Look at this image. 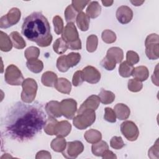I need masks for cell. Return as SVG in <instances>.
Listing matches in <instances>:
<instances>
[{
    "label": "cell",
    "instance_id": "cell-1",
    "mask_svg": "<svg viewBox=\"0 0 159 159\" xmlns=\"http://www.w3.org/2000/svg\"><path fill=\"white\" fill-rule=\"evenodd\" d=\"M46 115L37 104H16L5 119V132L12 139L23 142L34 138L44 127Z\"/></svg>",
    "mask_w": 159,
    "mask_h": 159
},
{
    "label": "cell",
    "instance_id": "cell-2",
    "mask_svg": "<svg viewBox=\"0 0 159 159\" xmlns=\"http://www.w3.org/2000/svg\"><path fill=\"white\" fill-rule=\"evenodd\" d=\"M21 31L29 40L35 42L40 47H48L52 43L49 22L40 12H33L24 19Z\"/></svg>",
    "mask_w": 159,
    "mask_h": 159
},
{
    "label": "cell",
    "instance_id": "cell-3",
    "mask_svg": "<svg viewBox=\"0 0 159 159\" xmlns=\"http://www.w3.org/2000/svg\"><path fill=\"white\" fill-rule=\"evenodd\" d=\"M95 120V111L86 109L73 118V124L76 128L83 130L91 125L94 122Z\"/></svg>",
    "mask_w": 159,
    "mask_h": 159
},
{
    "label": "cell",
    "instance_id": "cell-4",
    "mask_svg": "<svg viewBox=\"0 0 159 159\" xmlns=\"http://www.w3.org/2000/svg\"><path fill=\"white\" fill-rule=\"evenodd\" d=\"M22 91L21 93V99L25 103H31L35 98L37 91V82L32 78L24 80L22 84Z\"/></svg>",
    "mask_w": 159,
    "mask_h": 159
},
{
    "label": "cell",
    "instance_id": "cell-5",
    "mask_svg": "<svg viewBox=\"0 0 159 159\" xmlns=\"http://www.w3.org/2000/svg\"><path fill=\"white\" fill-rule=\"evenodd\" d=\"M145 53L150 60H157L159 57V37L157 34L148 35L145 41Z\"/></svg>",
    "mask_w": 159,
    "mask_h": 159
},
{
    "label": "cell",
    "instance_id": "cell-6",
    "mask_svg": "<svg viewBox=\"0 0 159 159\" xmlns=\"http://www.w3.org/2000/svg\"><path fill=\"white\" fill-rule=\"evenodd\" d=\"M4 79L7 84L13 86L20 85L24 81L21 71L14 65H10L6 68Z\"/></svg>",
    "mask_w": 159,
    "mask_h": 159
},
{
    "label": "cell",
    "instance_id": "cell-7",
    "mask_svg": "<svg viewBox=\"0 0 159 159\" xmlns=\"http://www.w3.org/2000/svg\"><path fill=\"white\" fill-rule=\"evenodd\" d=\"M21 16L20 11L16 7L12 8L7 14L2 16L0 19V27L6 29L16 24Z\"/></svg>",
    "mask_w": 159,
    "mask_h": 159
},
{
    "label": "cell",
    "instance_id": "cell-8",
    "mask_svg": "<svg viewBox=\"0 0 159 159\" xmlns=\"http://www.w3.org/2000/svg\"><path fill=\"white\" fill-rule=\"evenodd\" d=\"M120 131L122 135L129 141H135L139 135V130L136 124L132 121L127 120L120 125Z\"/></svg>",
    "mask_w": 159,
    "mask_h": 159
},
{
    "label": "cell",
    "instance_id": "cell-9",
    "mask_svg": "<svg viewBox=\"0 0 159 159\" xmlns=\"http://www.w3.org/2000/svg\"><path fill=\"white\" fill-rule=\"evenodd\" d=\"M84 145L78 140L66 143L65 149L62 152L63 156L66 158H75L83 152Z\"/></svg>",
    "mask_w": 159,
    "mask_h": 159
},
{
    "label": "cell",
    "instance_id": "cell-10",
    "mask_svg": "<svg viewBox=\"0 0 159 159\" xmlns=\"http://www.w3.org/2000/svg\"><path fill=\"white\" fill-rule=\"evenodd\" d=\"M61 114L68 119H72L77 110V102L73 99H63L60 102Z\"/></svg>",
    "mask_w": 159,
    "mask_h": 159
},
{
    "label": "cell",
    "instance_id": "cell-11",
    "mask_svg": "<svg viewBox=\"0 0 159 159\" xmlns=\"http://www.w3.org/2000/svg\"><path fill=\"white\" fill-rule=\"evenodd\" d=\"M66 43L70 44L75 42L80 39L79 34L73 22L68 23L61 33V37Z\"/></svg>",
    "mask_w": 159,
    "mask_h": 159
},
{
    "label": "cell",
    "instance_id": "cell-12",
    "mask_svg": "<svg viewBox=\"0 0 159 159\" xmlns=\"http://www.w3.org/2000/svg\"><path fill=\"white\" fill-rule=\"evenodd\" d=\"M84 81L90 84H96L101 79V73L94 67L87 66L82 70Z\"/></svg>",
    "mask_w": 159,
    "mask_h": 159
},
{
    "label": "cell",
    "instance_id": "cell-13",
    "mask_svg": "<svg viewBox=\"0 0 159 159\" xmlns=\"http://www.w3.org/2000/svg\"><path fill=\"white\" fill-rule=\"evenodd\" d=\"M116 17L120 24H126L131 21L133 17V12L129 7L121 6L117 9Z\"/></svg>",
    "mask_w": 159,
    "mask_h": 159
},
{
    "label": "cell",
    "instance_id": "cell-14",
    "mask_svg": "<svg viewBox=\"0 0 159 159\" xmlns=\"http://www.w3.org/2000/svg\"><path fill=\"white\" fill-rule=\"evenodd\" d=\"M100 104V100L98 96L93 94L88 97L85 101L83 102V104L80 107L79 109L77 111V114H80L83 111L86 109H91V110H96L99 107Z\"/></svg>",
    "mask_w": 159,
    "mask_h": 159
},
{
    "label": "cell",
    "instance_id": "cell-15",
    "mask_svg": "<svg viewBox=\"0 0 159 159\" xmlns=\"http://www.w3.org/2000/svg\"><path fill=\"white\" fill-rule=\"evenodd\" d=\"M45 111L48 116L53 118H58L61 116L60 110V102L57 101H51L47 103Z\"/></svg>",
    "mask_w": 159,
    "mask_h": 159
},
{
    "label": "cell",
    "instance_id": "cell-16",
    "mask_svg": "<svg viewBox=\"0 0 159 159\" xmlns=\"http://www.w3.org/2000/svg\"><path fill=\"white\" fill-rule=\"evenodd\" d=\"M71 130V125L67 120L58 122L55 129L54 135L60 137H66Z\"/></svg>",
    "mask_w": 159,
    "mask_h": 159
},
{
    "label": "cell",
    "instance_id": "cell-17",
    "mask_svg": "<svg viewBox=\"0 0 159 159\" xmlns=\"http://www.w3.org/2000/svg\"><path fill=\"white\" fill-rule=\"evenodd\" d=\"M116 117L119 120L127 119L130 116V111L129 107L122 103L117 104L114 108Z\"/></svg>",
    "mask_w": 159,
    "mask_h": 159
},
{
    "label": "cell",
    "instance_id": "cell-18",
    "mask_svg": "<svg viewBox=\"0 0 159 159\" xmlns=\"http://www.w3.org/2000/svg\"><path fill=\"white\" fill-rule=\"evenodd\" d=\"M54 87L60 93L67 94H70L71 89V83L67 79L64 78H60L58 79Z\"/></svg>",
    "mask_w": 159,
    "mask_h": 159
},
{
    "label": "cell",
    "instance_id": "cell-19",
    "mask_svg": "<svg viewBox=\"0 0 159 159\" xmlns=\"http://www.w3.org/2000/svg\"><path fill=\"white\" fill-rule=\"evenodd\" d=\"M132 76L140 81H143L147 80L149 76L148 68L145 66H139L134 68L132 73Z\"/></svg>",
    "mask_w": 159,
    "mask_h": 159
},
{
    "label": "cell",
    "instance_id": "cell-20",
    "mask_svg": "<svg viewBox=\"0 0 159 159\" xmlns=\"http://www.w3.org/2000/svg\"><path fill=\"white\" fill-rule=\"evenodd\" d=\"M76 24L81 31H87L89 29L90 19L89 17L83 12H79L77 15Z\"/></svg>",
    "mask_w": 159,
    "mask_h": 159
},
{
    "label": "cell",
    "instance_id": "cell-21",
    "mask_svg": "<svg viewBox=\"0 0 159 159\" xmlns=\"http://www.w3.org/2000/svg\"><path fill=\"white\" fill-rule=\"evenodd\" d=\"M58 80L57 75L52 71L45 72L41 78V81L44 86L48 87H53Z\"/></svg>",
    "mask_w": 159,
    "mask_h": 159
},
{
    "label": "cell",
    "instance_id": "cell-22",
    "mask_svg": "<svg viewBox=\"0 0 159 159\" xmlns=\"http://www.w3.org/2000/svg\"><path fill=\"white\" fill-rule=\"evenodd\" d=\"M108 149V144L105 141L101 140L97 143H93L91 147L92 153L97 157H102L104 153Z\"/></svg>",
    "mask_w": 159,
    "mask_h": 159
},
{
    "label": "cell",
    "instance_id": "cell-23",
    "mask_svg": "<svg viewBox=\"0 0 159 159\" xmlns=\"http://www.w3.org/2000/svg\"><path fill=\"white\" fill-rule=\"evenodd\" d=\"M86 15L92 19L98 17L101 11V7L98 1H91L86 9Z\"/></svg>",
    "mask_w": 159,
    "mask_h": 159
},
{
    "label": "cell",
    "instance_id": "cell-24",
    "mask_svg": "<svg viewBox=\"0 0 159 159\" xmlns=\"http://www.w3.org/2000/svg\"><path fill=\"white\" fill-rule=\"evenodd\" d=\"M84 137L88 143H95L101 140L102 134L99 131L92 129L87 130L84 133Z\"/></svg>",
    "mask_w": 159,
    "mask_h": 159
},
{
    "label": "cell",
    "instance_id": "cell-25",
    "mask_svg": "<svg viewBox=\"0 0 159 159\" xmlns=\"http://www.w3.org/2000/svg\"><path fill=\"white\" fill-rule=\"evenodd\" d=\"M10 39L12 45L17 49H22L26 46V43L18 32H12L11 33Z\"/></svg>",
    "mask_w": 159,
    "mask_h": 159
},
{
    "label": "cell",
    "instance_id": "cell-26",
    "mask_svg": "<svg viewBox=\"0 0 159 159\" xmlns=\"http://www.w3.org/2000/svg\"><path fill=\"white\" fill-rule=\"evenodd\" d=\"M12 43L10 39L6 33L1 31L0 35V49L2 52H9L12 49Z\"/></svg>",
    "mask_w": 159,
    "mask_h": 159
},
{
    "label": "cell",
    "instance_id": "cell-27",
    "mask_svg": "<svg viewBox=\"0 0 159 159\" xmlns=\"http://www.w3.org/2000/svg\"><path fill=\"white\" fill-rule=\"evenodd\" d=\"M26 65L28 69L34 73L41 72L43 68V62L37 58L28 60L26 62Z\"/></svg>",
    "mask_w": 159,
    "mask_h": 159
},
{
    "label": "cell",
    "instance_id": "cell-28",
    "mask_svg": "<svg viewBox=\"0 0 159 159\" xmlns=\"http://www.w3.org/2000/svg\"><path fill=\"white\" fill-rule=\"evenodd\" d=\"M106 55L109 56L113 60H114L116 62V63H120L124 57V54H123V51L121 48L119 47H111L108 49Z\"/></svg>",
    "mask_w": 159,
    "mask_h": 159
},
{
    "label": "cell",
    "instance_id": "cell-29",
    "mask_svg": "<svg viewBox=\"0 0 159 159\" xmlns=\"http://www.w3.org/2000/svg\"><path fill=\"white\" fill-rule=\"evenodd\" d=\"M81 55L78 53L71 52L65 55V60L66 65L68 68L75 66L80 61Z\"/></svg>",
    "mask_w": 159,
    "mask_h": 159
},
{
    "label": "cell",
    "instance_id": "cell-30",
    "mask_svg": "<svg viewBox=\"0 0 159 159\" xmlns=\"http://www.w3.org/2000/svg\"><path fill=\"white\" fill-rule=\"evenodd\" d=\"M66 142L63 137H57L54 139L50 144L52 149L57 152H62L66 148Z\"/></svg>",
    "mask_w": 159,
    "mask_h": 159
},
{
    "label": "cell",
    "instance_id": "cell-31",
    "mask_svg": "<svg viewBox=\"0 0 159 159\" xmlns=\"http://www.w3.org/2000/svg\"><path fill=\"white\" fill-rule=\"evenodd\" d=\"M100 102L104 104H109L112 103L115 99V94L110 91L102 89L99 94Z\"/></svg>",
    "mask_w": 159,
    "mask_h": 159
},
{
    "label": "cell",
    "instance_id": "cell-32",
    "mask_svg": "<svg viewBox=\"0 0 159 159\" xmlns=\"http://www.w3.org/2000/svg\"><path fill=\"white\" fill-rule=\"evenodd\" d=\"M132 65L128 63L127 61H124L120 63L119 68V75L124 78H128L132 75V73L134 70Z\"/></svg>",
    "mask_w": 159,
    "mask_h": 159
},
{
    "label": "cell",
    "instance_id": "cell-33",
    "mask_svg": "<svg viewBox=\"0 0 159 159\" xmlns=\"http://www.w3.org/2000/svg\"><path fill=\"white\" fill-rule=\"evenodd\" d=\"M57 123H58V120L55 118L49 117L47 119L43 127L45 132L47 135H53L55 132V129Z\"/></svg>",
    "mask_w": 159,
    "mask_h": 159
},
{
    "label": "cell",
    "instance_id": "cell-34",
    "mask_svg": "<svg viewBox=\"0 0 159 159\" xmlns=\"http://www.w3.org/2000/svg\"><path fill=\"white\" fill-rule=\"evenodd\" d=\"M53 48L55 52L58 54L61 55L64 53L68 48L67 43L61 38H58L54 42Z\"/></svg>",
    "mask_w": 159,
    "mask_h": 159
},
{
    "label": "cell",
    "instance_id": "cell-35",
    "mask_svg": "<svg viewBox=\"0 0 159 159\" xmlns=\"http://www.w3.org/2000/svg\"><path fill=\"white\" fill-rule=\"evenodd\" d=\"M98 39L96 35L92 34L88 37L86 40V50L88 52H94L98 47Z\"/></svg>",
    "mask_w": 159,
    "mask_h": 159
},
{
    "label": "cell",
    "instance_id": "cell-36",
    "mask_svg": "<svg viewBox=\"0 0 159 159\" xmlns=\"http://www.w3.org/2000/svg\"><path fill=\"white\" fill-rule=\"evenodd\" d=\"M78 12L73 8L72 5H69L67 6L65 11V20L68 23L74 22L76 19Z\"/></svg>",
    "mask_w": 159,
    "mask_h": 159
},
{
    "label": "cell",
    "instance_id": "cell-37",
    "mask_svg": "<svg viewBox=\"0 0 159 159\" xmlns=\"http://www.w3.org/2000/svg\"><path fill=\"white\" fill-rule=\"evenodd\" d=\"M101 38L105 43H112L116 40V35L113 31L107 29L102 32Z\"/></svg>",
    "mask_w": 159,
    "mask_h": 159
},
{
    "label": "cell",
    "instance_id": "cell-38",
    "mask_svg": "<svg viewBox=\"0 0 159 159\" xmlns=\"http://www.w3.org/2000/svg\"><path fill=\"white\" fill-rule=\"evenodd\" d=\"M40 55V50L36 47H30L27 48L25 52L24 55L26 59L30 60V59H36L39 57Z\"/></svg>",
    "mask_w": 159,
    "mask_h": 159
},
{
    "label": "cell",
    "instance_id": "cell-39",
    "mask_svg": "<svg viewBox=\"0 0 159 159\" xmlns=\"http://www.w3.org/2000/svg\"><path fill=\"white\" fill-rule=\"evenodd\" d=\"M101 66L107 70L111 71L113 70L116 68V62L114 60L106 55L101 62Z\"/></svg>",
    "mask_w": 159,
    "mask_h": 159
},
{
    "label": "cell",
    "instance_id": "cell-40",
    "mask_svg": "<svg viewBox=\"0 0 159 159\" xmlns=\"http://www.w3.org/2000/svg\"><path fill=\"white\" fill-rule=\"evenodd\" d=\"M143 87L142 81L137 79H130L128 81V89L132 92L140 91Z\"/></svg>",
    "mask_w": 159,
    "mask_h": 159
},
{
    "label": "cell",
    "instance_id": "cell-41",
    "mask_svg": "<svg viewBox=\"0 0 159 159\" xmlns=\"http://www.w3.org/2000/svg\"><path fill=\"white\" fill-rule=\"evenodd\" d=\"M53 24L54 26V30L57 35H60L63 30V22L61 17L55 16L53 18Z\"/></svg>",
    "mask_w": 159,
    "mask_h": 159
},
{
    "label": "cell",
    "instance_id": "cell-42",
    "mask_svg": "<svg viewBox=\"0 0 159 159\" xmlns=\"http://www.w3.org/2000/svg\"><path fill=\"white\" fill-rule=\"evenodd\" d=\"M110 145L112 148L119 150L123 148L125 145V143L121 137L114 136L111 139Z\"/></svg>",
    "mask_w": 159,
    "mask_h": 159
},
{
    "label": "cell",
    "instance_id": "cell-43",
    "mask_svg": "<svg viewBox=\"0 0 159 159\" xmlns=\"http://www.w3.org/2000/svg\"><path fill=\"white\" fill-rule=\"evenodd\" d=\"M105 113L104 116V119L111 123H114L116 122V116L114 111L111 107H106L104 109Z\"/></svg>",
    "mask_w": 159,
    "mask_h": 159
},
{
    "label": "cell",
    "instance_id": "cell-44",
    "mask_svg": "<svg viewBox=\"0 0 159 159\" xmlns=\"http://www.w3.org/2000/svg\"><path fill=\"white\" fill-rule=\"evenodd\" d=\"M84 81L83 77V73L82 71H76L72 78V84L74 86H78L81 85Z\"/></svg>",
    "mask_w": 159,
    "mask_h": 159
},
{
    "label": "cell",
    "instance_id": "cell-45",
    "mask_svg": "<svg viewBox=\"0 0 159 159\" xmlns=\"http://www.w3.org/2000/svg\"><path fill=\"white\" fill-rule=\"evenodd\" d=\"M126 60H127L126 61L128 63L133 65L137 63L139 61L140 58H139V55L136 52L132 50H129L127 52Z\"/></svg>",
    "mask_w": 159,
    "mask_h": 159
},
{
    "label": "cell",
    "instance_id": "cell-46",
    "mask_svg": "<svg viewBox=\"0 0 159 159\" xmlns=\"http://www.w3.org/2000/svg\"><path fill=\"white\" fill-rule=\"evenodd\" d=\"M90 2V1H72L71 5L78 12H81Z\"/></svg>",
    "mask_w": 159,
    "mask_h": 159
},
{
    "label": "cell",
    "instance_id": "cell-47",
    "mask_svg": "<svg viewBox=\"0 0 159 159\" xmlns=\"http://www.w3.org/2000/svg\"><path fill=\"white\" fill-rule=\"evenodd\" d=\"M57 67L60 71L63 73L68 70L69 68L67 67L65 61V55H61L58 58L57 61Z\"/></svg>",
    "mask_w": 159,
    "mask_h": 159
},
{
    "label": "cell",
    "instance_id": "cell-48",
    "mask_svg": "<svg viewBox=\"0 0 159 159\" xmlns=\"http://www.w3.org/2000/svg\"><path fill=\"white\" fill-rule=\"evenodd\" d=\"M148 157L150 158H158V139L148 150Z\"/></svg>",
    "mask_w": 159,
    "mask_h": 159
},
{
    "label": "cell",
    "instance_id": "cell-49",
    "mask_svg": "<svg viewBox=\"0 0 159 159\" xmlns=\"http://www.w3.org/2000/svg\"><path fill=\"white\" fill-rule=\"evenodd\" d=\"M51 155L50 153L47 152V151H45V150H42L39 152L36 156H35V158L36 159H39V158H51Z\"/></svg>",
    "mask_w": 159,
    "mask_h": 159
},
{
    "label": "cell",
    "instance_id": "cell-50",
    "mask_svg": "<svg viewBox=\"0 0 159 159\" xmlns=\"http://www.w3.org/2000/svg\"><path fill=\"white\" fill-rule=\"evenodd\" d=\"M68 48L70 50H80L81 48V42L80 39L74 43L68 44Z\"/></svg>",
    "mask_w": 159,
    "mask_h": 159
},
{
    "label": "cell",
    "instance_id": "cell-51",
    "mask_svg": "<svg viewBox=\"0 0 159 159\" xmlns=\"http://www.w3.org/2000/svg\"><path fill=\"white\" fill-rule=\"evenodd\" d=\"M158 65H157L156 66V68H155V70L153 71V75L152 76V82L153 84H155L156 86H158Z\"/></svg>",
    "mask_w": 159,
    "mask_h": 159
},
{
    "label": "cell",
    "instance_id": "cell-52",
    "mask_svg": "<svg viewBox=\"0 0 159 159\" xmlns=\"http://www.w3.org/2000/svg\"><path fill=\"white\" fill-rule=\"evenodd\" d=\"M102 158H117L116 155L111 150H107L102 155Z\"/></svg>",
    "mask_w": 159,
    "mask_h": 159
},
{
    "label": "cell",
    "instance_id": "cell-53",
    "mask_svg": "<svg viewBox=\"0 0 159 159\" xmlns=\"http://www.w3.org/2000/svg\"><path fill=\"white\" fill-rule=\"evenodd\" d=\"M102 4L106 6V7H109V6H111L112 3L114 2L113 1H101Z\"/></svg>",
    "mask_w": 159,
    "mask_h": 159
},
{
    "label": "cell",
    "instance_id": "cell-54",
    "mask_svg": "<svg viewBox=\"0 0 159 159\" xmlns=\"http://www.w3.org/2000/svg\"><path fill=\"white\" fill-rule=\"evenodd\" d=\"M131 3H132L134 6H140L141 4H142L143 2H144V1H130Z\"/></svg>",
    "mask_w": 159,
    "mask_h": 159
}]
</instances>
